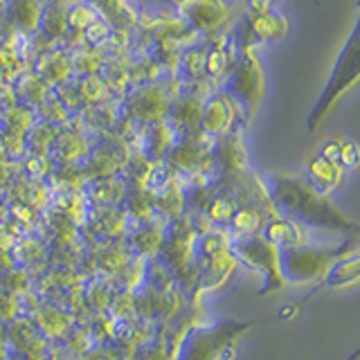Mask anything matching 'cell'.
<instances>
[{
    "instance_id": "cell-1",
    "label": "cell",
    "mask_w": 360,
    "mask_h": 360,
    "mask_svg": "<svg viewBox=\"0 0 360 360\" xmlns=\"http://www.w3.org/2000/svg\"><path fill=\"white\" fill-rule=\"evenodd\" d=\"M342 250H322V248H302L292 245L284 248V255L279 257V273L281 279L304 284L326 275V270L338 259Z\"/></svg>"
},
{
    "instance_id": "cell-2",
    "label": "cell",
    "mask_w": 360,
    "mask_h": 360,
    "mask_svg": "<svg viewBox=\"0 0 360 360\" xmlns=\"http://www.w3.org/2000/svg\"><path fill=\"white\" fill-rule=\"evenodd\" d=\"M279 191V205H284L300 214L302 219H309V223H335V225H345V219H340L335 214L333 207L326 205L324 196H320L318 191H313L311 187H304L300 183H292V180H281V185L277 187Z\"/></svg>"
},
{
    "instance_id": "cell-3",
    "label": "cell",
    "mask_w": 360,
    "mask_h": 360,
    "mask_svg": "<svg viewBox=\"0 0 360 360\" xmlns=\"http://www.w3.org/2000/svg\"><path fill=\"white\" fill-rule=\"evenodd\" d=\"M232 250L239 255L248 266H252L259 273H264V277L275 279V284L281 286V273H279V252L275 245H270L262 236H245V239H236Z\"/></svg>"
},
{
    "instance_id": "cell-4",
    "label": "cell",
    "mask_w": 360,
    "mask_h": 360,
    "mask_svg": "<svg viewBox=\"0 0 360 360\" xmlns=\"http://www.w3.org/2000/svg\"><path fill=\"white\" fill-rule=\"evenodd\" d=\"M309 178H311L313 191H318L320 196H324L326 191H331L338 185V180H340V167L326 162L324 158H315L309 167Z\"/></svg>"
},
{
    "instance_id": "cell-5",
    "label": "cell",
    "mask_w": 360,
    "mask_h": 360,
    "mask_svg": "<svg viewBox=\"0 0 360 360\" xmlns=\"http://www.w3.org/2000/svg\"><path fill=\"white\" fill-rule=\"evenodd\" d=\"M322 279L326 286H338V288L356 284L358 281V257L349 255L347 259H342V262H333Z\"/></svg>"
},
{
    "instance_id": "cell-6",
    "label": "cell",
    "mask_w": 360,
    "mask_h": 360,
    "mask_svg": "<svg viewBox=\"0 0 360 360\" xmlns=\"http://www.w3.org/2000/svg\"><path fill=\"white\" fill-rule=\"evenodd\" d=\"M262 225H264L262 214H259L257 210H252V207L239 210L232 217V228H234V232H236L239 239H245V236L257 234L259 230H262Z\"/></svg>"
},
{
    "instance_id": "cell-7",
    "label": "cell",
    "mask_w": 360,
    "mask_h": 360,
    "mask_svg": "<svg viewBox=\"0 0 360 360\" xmlns=\"http://www.w3.org/2000/svg\"><path fill=\"white\" fill-rule=\"evenodd\" d=\"M234 214V205L230 200H214V205L210 207V217L214 221H230Z\"/></svg>"
},
{
    "instance_id": "cell-8",
    "label": "cell",
    "mask_w": 360,
    "mask_h": 360,
    "mask_svg": "<svg viewBox=\"0 0 360 360\" xmlns=\"http://www.w3.org/2000/svg\"><path fill=\"white\" fill-rule=\"evenodd\" d=\"M297 313V307H295V304H286V307L284 309H281V318H292V315H295Z\"/></svg>"
}]
</instances>
